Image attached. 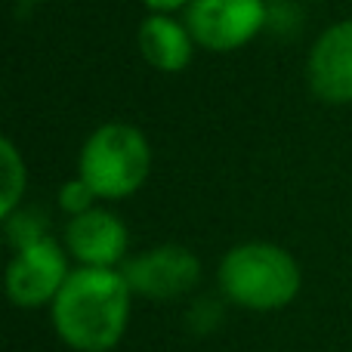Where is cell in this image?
<instances>
[{"label": "cell", "mask_w": 352, "mask_h": 352, "mask_svg": "<svg viewBox=\"0 0 352 352\" xmlns=\"http://www.w3.org/2000/svg\"><path fill=\"white\" fill-rule=\"evenodd\" d=\"M192 3V0H142V6H146L148 12H167V16H176V12H186V6Z\"/></svg>", "instance_id": "4fadbf2b"}, {"label": "cell", "mask_w": 352, "mask_h": 352, "mask_svg": "<svg viewBox=\"0 0 352 352\" xmlns=\"http://www.w3.org/2000/svg\"><path fill=\"white\" fill-rule=\"evenodd\" d=\"M219 291L250 312H278L297 300L303 272L291 250L272 241H241L219 260Z\"/></svg>", "instance_id": "7a4b0ae2"}, {"label": "cell", "mask_w": 352, "mask_h": 352, "mask_svg": "<svg viewBox=\"0 0 352 352\" xmlns=\"http://www.w3.org/2000/svg\"><path fill=\"white\" fill-rule=\"evenodd\" d=\"M68 275H72V266H68L65 244L47 235L41 241L16 248L3 278L6 297L19 309H43V306H53Z\"/></svg>", "instance_id": "5b68a950"}, {"label": "cell", "mask_w": 352, "mask_h": 352, "mask_svg": "<svg viewBox=\"0 0 352 352\" xmlns=\"http://www.w3.org/2000/svg\"><path fill=\"white\" fill-rule=\"evenodd\" d=\"M136 43H140L142 59L164 74L186 72L195 59V50H198L188 25L179 22L176 16H167V12H148L140 22Z\"/></svg>", "instance_id": "9c48e42d"}, {"label": "cell", "mask_w": 352, "mask_h": 352, "mask_svg": "<svg viewBox=\"0 0 352 352\" xmlns=\"http://www.w3.org/2000/svg\"><path fill=\"white\" fill-rule=\"evenodd\" d=\"M121 272L133 294L167 303L186 297L201 281V260L182 244H158L152 250H142L140 256H130Z\"/></svg>", "instance_id": "8992f818"}, {"label": "cell", "mask_w": 352, "mask_h": 352, "mask_svg": "<svg viewBox=\"0 0 352 352\" xmlns=\"http://www.w3.org/2000/svg\"><path fill=\"white\" fill-rule=\"evenodd\" d=\"M306 80L322 102H352V19L328 25L316 37L306 59Z\"/></svg>", "instance_id": "52a82bcc"}, {"label": "cell", "mask_w": 352, "mask_h": 352, "mask_svg": "<svg viewBox=\"0 0 352 352\" xmlns=\"http://www.w3.org/2000/svg\"><path fill=\"white\" fill-rule=\"evenodd\" d=\"M152 173V146L146 133L127 121H109L84 140L78 176H84L99 201H121L136 195Z\"/></svg>", "instance_id": "3957f363"}, {"label": "cell", "mask_w": 352, "mask_h": 352, "mask_svg": "<svg viewBox=\"0 0 352 352\" xmlns=\"http://www.w3.org/2000/svg\"><path fill=\"white\" fill-rule=\"evenodd\" d=\"M0 173H3V188H0V217H10L22 207L25 186H28V167H25L22 152L12 140H0Z\"/></svg>", "instance_id": "30bf717a"}, {"label": "cell", "mask_w": 352, "mask_h": 352, "mask_svg": "<svg viewBox=\"0 0 352 352\" xmlns=\"http://www.w3.org/2000/svg\"><path fill=\"white\" fill-rule=\"evenodd\" d=\"M133 291L121 269H72L50 306L59 340L74 352H111L130 324Z\"/></svg>", "instance_id": "6da1fadb"}, {"label": "cell", "mask_w": 352, "mask_h": 352, "mask_svg": "<svg viewBox=\"0 0 352 352\" xmlns=\"http://www.w3.org/2000/svg\"><path fill=\"white\" fill-rule=\"evenodd\" d=\"M96 201H99V195L93 192V186L84 179V176H74V179L62 182V188H59V207L68 213V219L93 210Z\"/></svg>", "instance_id": "7c38bea8"}, {"label": "cell", "mask_w": 352, "mask_h": 352, "mask_svg": "<svg viewBox=\"0 0 352 352\" xmlns=\"http://www.w3.org/2000/svg\"><path fill=\"white\" fill-rule=\"evenodd\" d=\"M25 3H37V0H25Z\"/></svg>", "instance_id": "5bb4252c"}, {"label": "cell", "mask_w": 352, "mask_h": 352, "mask_svg": "<svg viewBox=\"0 0 352 352\" xmlns=\"http://www.w3.org/2000/svg\"><path fill=\"white\" fill-rule=\"evenodd\" d=\"M182 22L201 50L235 53L266 28L269 0H192Z\"/></svg>", "instance_id": "277c9868"}, {"label": "cell", "mask_w": 352, "mask_h": 352, "mask_svg": "<svg viewBox=\"0 0 352 352\" xmlns=\"http://www.w3.org/2000/svg\"><path fill=\"white\" fill-rule=\"evenodd\" d=\"M3 223H6V235H10L12 248H25V244H31V241L47 238V232H43V219L37 217L34 210H28V207H19L16 213L3 217Z\"/></svg>", "instance_id": "8fae6325"}, {"label": "cell", "mask_w": 352, "mask_h": 352, "mask_svg": "<svg viewBox=\"0 0 352 352\" xmlns=\"http://www.w3.org/2000/svg\"><path fill=\"white\" fill-rule=\"evenodd\" d=\"M127 226L118 213L105 207H93L80 217H72L65 226V250L72 260H78V266L118 269L127 256Z\"/></svg>", "instance_id": "ba28073f"}]
</instances>
